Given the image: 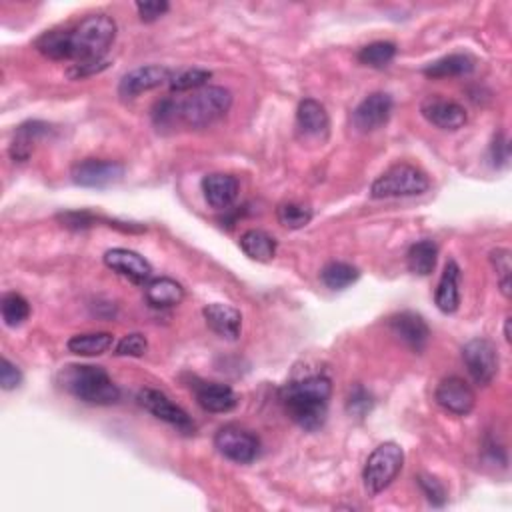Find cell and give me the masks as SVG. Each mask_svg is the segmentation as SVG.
Here are the masks:
<instances>
[{
  "label": "cell",
  "instance_id": "ffe728a7",
  "mask_svg": "<svg viewBox=\"0 0 512 512\" xmlns=\"http://www.w3.org/2000/svg\"><path fill=\"white\" fill-rule=\"evenodd\" d=\"M238 191L240 186L233 174L214 172V174H206L203 179V193L206 203L216 208V211H226V208H231L236 201Z\"/></svg>",
  "mask_w": 512,
  "mask_h": 512
},
{
  "label": "cell",
  "instance_id": "ba28073f",
  "mask_svg": "<svg viewBox=\"0 0 512 512\" xmlns=\"http://www.w3.org/2000/svg\"><path fill=\"white\" fill-rule=\"evenodd\" d=\"M463 360L476 384L486 386L495 381L498 372V350L493 340L473 339L466 342L463 349Z\"/></svg>",
  "mask_w": 512,
  "mask_h": 512
},
{
  "label": "cell",
  "instance_id": "5b68a950",
  "mask_svg": "<svg viewBox=\"0 0 512 512\" xmlns=\"http://www.w3.org/2000/svg\"><path fill=\"white\" fill-rule=\"evenodd\" d=\"M402 465L404 453L396 443H384L379 448H374L362 473L364 488H367L369 496L381 495L382 490L389 488L392 480L399 476Z\"/></svg>",
  "mask_w": 512,
  "mask_h": 512
},
{
  "label": "cell",
  "instance_id": "9a60e30c",
  "mask_svg": "<svg viewBox=\"0 0 512 512\" xmlns=\"http://www.w3.org/2000/svg\"><path fill=\"white\" fill-rule=\"evenodd\" d=\"M389 327L394 337H399L414 352H423L426 349L428 339H431V329H428L424 319L411 310L394 315L389 320Z\"/></svg>",
  "mask_w": 512,
  "mask_h": 512
},
{
  "label": "cell",
  "instance_id": "4316f807",
  "mask_svg": "<svg viewBox=\"0 0 512 512\" xmlns=\"http://www.w3.org/2000/svg\"><path fill=\"white\" fill-rule=\"evenodd\" d=\"M114 337L110 332H89L77 334L67 342V349L77 357H100L112 349Z\"/></svg>",
  "mask_w": 512,
  "mask_h": 512
},
{
  "label": "cell",
  "instance_id": "9c48e42d",
  "mask_svg": "<svg viewBox=\"0 0 512 512\" xmlns=\"http://www.w3.org/2000/svg\"><path fill=\"white\" fill-rule=\"evenodd\" d=\"M139 404L144 411H149L156 419L174 426L176 431L183 434H193L194 433V423L179 404H174L169 396L156 389H142L139 392Z\"/></svg>",
  "mask_w": 512,
  "mask_h": 512
},
{
  "label": "cell",
  "instance_id": "277c9868",
  "mask_svg": "<svg viewBox=\"0 0 512 512\" xmlns=\"http://www.w3.org/2000/svg\"><path fill=\"white\" fill-rule=\"evenodd\" d=\"M233 107V94L225 87H203L181 102V120L186 127L206 129L221 120Z\"/></svg>",
  "mask_w": 512,
  "mask_h": 512
},
{
  "label": "cell",
  "instance_id": "3957f363",
  "mask_svg": "<svg viewBox=\"0 0 512 512\" xmlns=\"http://www.w3.org/2000/svg\"><path fill=\"white\" fill-rule=\"evenodd\" d=\"M58 382L68 394L87 404L109 406L120 399L119 386L112 382L109 372L92 364H68L60 371Z\"/></svg>",
  "mask_w": 512,
  "mask_h": 512
},
{
  "label": "cell",
  "instance_id": "60d3db41",
  "mask_svg": "<svg viewBox=\"0 0 512 512\" xmlns=\"http://www.w3.org/2000/svg\"><path fill=\"white\" fill-rule=\"evenodd\" d=\"M508 152H510L508 141L505 139V134H498V137L493 142V146H490V154H493L495 164H507Z\"/></svg>",
  "mask_w": 512,
  "mask_h": 512
},
{
  "label": "cell",
  "instance_id": "2e32d148",
  "mask_svg": "<svg viewBox=\"0 0 512 512\" xmlns=\"http://www.w3.org/2000/svg\"><path fill=\"white\" fill-rule=\"evenodd\" d=\"M421 112L428 122L443 131H458L466 124V112L461 104L455 100L431 97L423 102Z\"/></svg>",
  "mask_w": 512,
  "mask_h": 512
},
{
  "label": "cell",
  "instance_id": "f1b7e54d",
  "mask_svg": "<svg viewBox=\"0 0 512 512\" xmlns=\"http://www.w3.org/2000/svg\"><path fill=\"white\" fill-rule=\"evenodd\" d=\"M360 273L357 266L349 263H330L320 273V280L325 282V287L330 290H344L359 280Z\"/></svg>",
  "mask_w": 512,
  "mask_h": 512
},
{
  "label": "cell",
  "instance_id": "74e56055",
  "mask_svg": "<svg viewBox=\"0 0 512 512\" xmlns=\"http://www.w3.org/2000/svg\"><path fill=\"white\" fill-rule=\"evenodd\" d=\"M23 382V372L16 367V364L10 362L8 359H3L0 362V386L5 391H15Z\"/></svg>",
  "mask_w": 512,
  "mask_h": 512
},
{
  "label": "cell",
  "instance_id": "ac0fdd59",
  "mask_svg": "<svg viewBox=\"0 0 512 512\" xmlns=\"http://www.w3.org/2000/svg\"><path fill=\"white\" fill-rule=\"evenodd\" d=\"M196 402L201 404V409L213 414H225L236 409L238 396L236 392L226 384L218 382H201L194 386Z\"/></svg>",
  "mask_w": 512,
  "mask_h": 512
},
{
  "label": "cell",
  "instance_id": "f546056e",
  "mask_svg": "<svg viewBox=\"0 0 512 512\" xmlns=\"http://www.w3.org/2000/svg\"><path fill=\"white\" fill-rule=\"evenodd\" d=\"M394 57H396V47L392 43H386V40H379V43L367 45L359 52L360 65L371 67V68L389 67L394 60Z\"/></svg>",
  "mask_w": 512,
  "mask_h": 512
},
{
  "label": "cell",
  "instance_id": "52a82bcc",
  "mask_svg": "<svg viewBox=\"0 0 512 512\" xmlns=\"http://www.w3.org/2000/svg\"><path fill=\"white\" fill-rule=\"evenodd\" d=\"M214 446L225 458L238 465L253 463L260 451L258 438L250 431H246V428H240L235 424L223 426L221 431L216 433Z\"/></svg>",
  "mask_w": 512,
  "mask_h": 512
},
{
  "label": "cell",
  "instance_id": "30bf717a",
  "mask_svg": "<svg viewBox=\"0 0 512 512\" xmlns=\"http://www.w3.org/2000/svg\"><path fill=\"white\" fill-rule=\"evenodd\" d=\"M72 181L85 188H107L122 181L124 164L117 161L87 159L80 161L70 171Z\"/></svg>",
  "mask_w": 512,
  "mask_h": 512
},
{
  "label": "cell",
  "instance_id": "d4e9b609",
  "mask_svg": "<svg viewBox=\"0 0 512 512\" xmlns=\"http://www.w3.org/2000/svg\"><path fill=\"white\" fill-rule=\"evenodd\" d=\"M240 248L243 253L256 260V263H270L277 255V240L270 236L265 231H246L243 236H240Z\"/></svg>",
  "mask_w": 512,
  "mask_h": 512
},
{
  "label": "cell",
  "instance_id": "7c38bea8",
  "mask_svg": "<svg viewBox=\"0 0 512 512\" xmlns=\"http://www.w3.org/2000/svg\"><path fill=\"white\" fill-rule=\"evenodd\" d=\"M436 402L443 406L446 413L456 414V416H466L473 413L476 404V394L470 389V384L458 376H451L444 379L434 392Z\"/></svg>",
  "mask_w": 512,
  "mask_h": 512
},
{
  "label": "cell",
  "instance_id": "e0dca14e",
  "mask_svg": "<svg viewBox=\"0 0 512 512\" xmlns=\"http://www.w3.org/2000/svg\"><path fill=\"white\" fill-rule=\"evenodd\" d=\"M297 127L307 139L327 141L330 131V119L327 109L319 100L305 99L298 104Z\"/></svg>",
  "mask_w": 512,
  "mask_h": 512
},
{
  "label": "cell",
  "instance_id": "6da1fadb",
  "mask_svg": "<svg viewBox=\"0 0 512 512\" xmlns=\"http://www.w3.org/2000/svg\"><path fill=\"white\" fill-rule=\"evenodd\" d=\"M117 38V23L109 15H90L70 28L47 30L35 43L40 55L50 60H72L70 78H82L107 68L109 48Z\"/></svg>",
  "mask_w": 512,
  "mask_h": 512
},
{
  "label": "cell",
  "instance_id": "d6a6232c",
  "mask_svg": "<svg viewBox=\"0 0 512 512\" xmlns=\"http://www.w3.org/2000/svg\"><path fill=\"white\" fill-rule=\"evenodd\" d=\"M490 260L496 268V275L500 280V290L508 298L510 297V275H512V263H510V250L496 248L490 253Z\"/></svg>",
  "mask_w": 512,
  "mask_h": 512
},
{
  "label": "cell",
  "instance_id": "603a6c76",
  "mask_svg": "<svg viewBox=\"0 0 512 512\" xmlns=\"http://www.w3.org/2000/svg\"><path fill=\"white\" fill-rule=\"evenodd\" d=\"M50 131L48 124L38 122V120H30L20 124L15 134V141L10 144V156H13L15 162H26L30 159V154L35 151V144L47 137Z\"/></svg>",
  "mask_w": 512,
  "mask_h": 512
},
{
  "label": "cell",
  "instance_id": "83f0119b",
  "mask_svg": "<svg viewBox=\"0 0 512 512\" xmlns=\"http://www.w3.org/2000/svg\"><path fill=\"white\" fill-rule=\"evenodd\" d=\"M0 315H3L6 327H20L30 317L28 300L23 295H18V292H6L3 300H0Z\"/></svg>",
  "mask_w": 512,
  "mask_h": 512
},
{
  "label": "cell",
  "instance_id": "484cf974",
  "mask_svg": "<svg viewBox=\"0 0 512 512\" xmlns=\"http://www.w3.org/2000/svg\"><path fill=\"white\" fill-rule=\"evenodd\" d=\"M438 260V246L434 240H419L409 248V255H406V265L413 275L419 277H428L434 273Z\"/></svg>",
  "mask_w": 512,
  "mask_h": 512
},
{
  "label": "cell",
  "instance_id": "f35d334b",
  "mask_svg": "<svg viewBox=\"0 0 512 512\" xmlns=\"http://www.w3.org/2000/svg\"><path fill=\"white\" fill-rule=\"evenodd\" d=\"M169 8L171 5L164 3V0H161V3H137V10L142 23H154V20H159L161 16L169 13Z\"/></svg>",
  "mask_w": 512,
  "mask_h": 512
},
{
  "label": "cell",
  "instance_id": "4dcf8cb0",
  "mask_svg": "<svg viewBox=\"0 0 512 512\" xmlns=\"http://www.w3.org/2000/svg\"><path fill=\"white\" fill-rule=\"evenodd\" d=\"M277 218L288 231H298V228H305L307 225H310L312 211L300 203H282L277 208Z\"/></svg>",
  "mask_w": 512,
  "mask_h": 512
},
{
  "label": "cell",
  "instance_id": "e575fe53",
  "mask_svg": "<svg viewBox=\"0 0 512 512\" xmlns=\"http://www.w3.org/2000/svg\"><path fill=\"white\" fill-rule=\"evenodd\" d=\"M372 394L367 389H362V386H354L347 401V411L349 414L357 416V419H362V416H367L372 411Z\"/></svg>",
  "mask_w": 512,
  "mask_h": 512
},
{
  "label": "cell",
  "instance_id": "ab89813d",
  "mask_svg": "<svg viewBox=\"0 0 512 512\" xmlns=\"http://www.w3.org/2000/svg\"><path fill=\"white\" fill-rule=\"evenodd\" d=\"M58 221L62 223V226L82 231V228L92 226V223L97 221V218H94L90 213H67V214H60Z\"/></svg>",
  "mask_w": 512,
  "mask_h": 512
},
{
  "label": "cell",
  "instance_id": "b9f144b4",
  "mask_svg": "<svg viewBox=\"0 0 512 512\" xmlns=\"http://www.w3.org/2000/svg\"><path fill=\"white\" fill-rule=\"evenodd\" d=\"M505 339H507V342H510V317H507V322H505Z\"/></svg>",
  "mask_w": 512,
  "mask_h": 512
},
{
  "label": "cell",
  "instance_id": "8992f818",
  "mask_svg": "<svg viewBox=\"0 0 512 512\" xmlns=\"http://www.w3.org/2000/svg\"><path fill=\"white\" fill-rule=\"evenodd\" d=\"M431 188L428 176L413 164H394L392 169L381 174L371 186L372 198H399L419 196Z\"/></svg>",
  "mask_w": 512,
  "mask_h": 512
},
{
  "label": "cell",
  "instance_id": "7402d4cb",
  "mask_svg": "<svg viewBox=\"0 0 512 512\" xmlns=\"http://www.w3.org/2000/svg\"><path fill=\"white\" fill-rule=\"evenodd\" d=\"M144 298L152 308H172L184 300V288L174 278L161 277L146 282Z\"/></svg>",
  "mask_w": 512,
  "mask_h": 512
},
{
  "label": "cell",
  "instance_id": "4fadbf2b",
  "mask_svg": "<svg viewBox=\"0 0 512 512\" xmlns=\"http://www.w3.org/2000/svg\"><path fill=\"white\" fill-rule=\"evenodd\" d=\"M171 78H172V70L161 67V65L134 68L122 77L120 85H119V94L124 99L139 97V94H142V92H149L162 85H169Z\"/></svg>",
  "mask_w": 512,
  "mask_h": 512
},
{
  "label": "cell",
  "instance_id": "d6986e66",
  "mask_svg": "<svg viewBox=\"0 0 512 512\" xmlns=\"http://www.w3.org/2000/svg\"><path fill=\"white\" fill-rule=\"evenodd\" d=\"M206 325L214 330L218 337L226 340H236L240 337V329H243V315L231 305H223V302H213V305L204 307L203 310Z\"/></svg>",
  "mask_w": 512,
  "mask_h": 512
},
{
  "label": "cell",
  "instance_id": "836d02e7",
  "mask_svg": "<svg viewBox=\"0 0 512 512\" xmlns=\"http://www.w3.org/2000/svg\"><path fill=\"white\" fill-rule=\"evenodd\" d=\"M149 350V342H146L144 334L141 332H132L127 334L119 344H117V357H132V359H141Z\"/></svg>",
  "mask_w": 512,
  "mask_h": 512
},
{
  "label": "cell",
  "instance_id": "1f68e13d",
  "mask_svg": "<svg viewBox=\"0 0 512 512\" xmlns=\"http://www.w3.org/2000/svg\"><path fill=\"white\" fill-rule=\"evenodd\" d=\"M213 72L204 68H186L172 75L169 87L172 92H186V90H198L206 87V82L211 80Z\"/></svg>",
  "mask_w": 512,
  "mask_h": 512
},
{
  "label": "cell",
  "instance_id": "5bb4252c",
  "mask_svg": "<svg viewBox=\"0 0 512 512\" xmlns=\"http://www.w3.org/2000/svg\"><path fill=\"white\" fill-rule=\"evenodd\" d=\"M104 265L112 273L129 278L134 285H146L152 277V266L149 260L129 248H112L104 255Z\"/></svg>",
  "mask_w": 512,
  "mask_h": 512
},
{
  "label": "cell",
  "instance_id": "d590c367",
  "mask_svg": "<svg viewBox=\"0 0 512 512\" xmlns=\"http://www.w3.org/2000/svg\"><path fill=\"white\" fill-rule=\"evenodd\" d=\"M419 485H421V490L424 493L428 503L434 507H443L446 503V488L443 486L441 480H436L434 476L423 475V476H419Z\"/></svg>",
  "mask_w": 512,
  "mask_h": 512
},
{
  "label": "cell",
  "instance_id": "8fae6325",
  "mask_svg": "<svg viewBox=\"0 0 512 512\" xmlns=\"http://www.w3.org/2000/svg\"><path fill=\"white\" fill-rule=\"evenodd\" d=\"M391 114L392 99L384 92H374L352 110V127L359 132H374L391 120Z\"/></svg>",
  "mask_w": 512,
  "mask_h": 512
},
{
  "label": "cell",
  "instance_id": "cb8c5ba5",
  "mask_svg": "<svg viewBox=\"0 0 512 512\" xmlns=\"http://www.w3.org/2000/svg\"><path fill=\"white\" fill-rule=\"evenodd\" d=\"M475 70V60L466 55H448L438 58L423 70L428 78H455L466 77Z\"/></svg>",
  "mask_w": 512,
  "mask_h": 512
},
{
  "label": "cell",
  "instance_id": "44dd1931",
  "mask_svg": "<svg viewBox=\"0 0 512 512\" xmlns=\"http://www.w3.org/2000/svg\"><path fill=\"white\" fill-rule=\"evenodd\" d=\"M434 302L444 315H455L461 307V268L455 260H448L444 266V273L436 287Z\"/></svg>",
  "mask_w": 512,
  "mask_h": 512
},
{
  "label": "cell",
  "instance_id": "7a4b0ae2",
  "mask_svg": "<svg viewBox=\"0 0 512 512\" xmlns=\"http://www.w3.org/2000/svg\"><path fill=\"white\" fill-rule=\"evenodd\" d=\"M330 394V381L327 376L315 374L282 386L278 399L292 421L305 431L315 433L327 421Z\"/></svg>",
  "mask_w": 512,
  "mask_h": 512
},
{
  "label": "cell",
  "instance_id": "8d00e7d4",
  "mask_svg": "<svg viewBox=\"0 0 512 512\" xmlns=\"http://www.w3.org/2000/svg\"><path fill=\"white\" fill-rule=\"evenodd\" d=\"M179 107H181V102H174L171 99L161 100L159 104H156L154 112H152V119L156 122V127H166V124H171L176 119H181Z\"/></svg>",
  "mask_w": 512,
  "mask_h": 512
}]
</instances>
